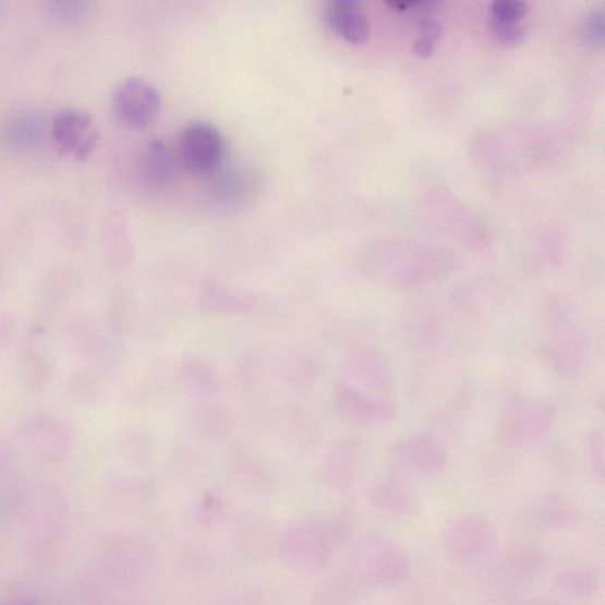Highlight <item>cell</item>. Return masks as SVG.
Segmentation results:
<instances>
[{
    "label": "cell",
    "instance_id": "ffe728a7",
    "mask_svg": "<svg viewBox=\"0 0 605 605\" xmlns=\"http://www.w3.org/2000/svg\"><path fill=\"white\" fill-rule=\"evenodd\" d=\"M50 11L55 17L68 23H78L87 17L88 5L83 2H62L50 3Z\"/></svg>",
    "mask_w": 605,
    "mask_h": 605
},
{
    "label": "cell",
    "instance_id": "d4e9b609",
    "mask_svg": "<svg viewBox=\"0 0 605 605\" xmlns=\"http://www.w3.org/2000/svg\"><path fill=\"white\" fill-rule=\"evenodd\" d=\"M420 37L421 39L431 41V44L436 45L443 34V26L438 20L425 19L420 23Z\"/></svg>",
    "mask_w": 605,
    "mask_h": 605
},
{
    "label": "cell",
    "instance_id": "44dd1931",
    "mask_svg": "<svg viewBox=\"0 0 605 605\" xmlns=\"http://www.w3.org/2000/svg\"><path fill=\"white\" fill-rule=\"evenodd\" d=\"M488 27L492 35L506 45L520 44L525 37L524 27L518 23L499 22L489 19Z\"/></svg>",
    "mask_w": 605,
    "mask_h": 605
},
{
    "label": "cell",
    "instance_id": "7402d4cb",
    "mask_svg": "<svg viewBox=\"0 0 605 605\" xmlns=\"http://www.w3.org/2000/svg\"><path fill=\"white\" fill-rule=\"evenodd\" d=\"M126 452L133 455L134 460L138 462H147L153 456V443L148 434L143 432L133 433L126 439Z\"/></svg>",
    "mask_w": 605,
    "mask_h": 605
},
{
    "label": "cell",
    "instance_id": "52a82bcc",
    "mask_svg": "<svg viewBox=\"0 0 605 605\" xmlns=\"http://www.w3.org/2000/svg\"><path fill=\"white\" fill-rule=\"evenodd\" d=\"M342 371L350 382L374 392L378 398L386 399L396 387L388 360L372 346L350 348L343 356Z\"/></svg>",
    "mask_w": 605,
    "mask_h": 605
},
{
    "label": "cell",
    "instance_id": "5b68a950",
    "mask_svg": "<svg viewBox=\"0 0 605 605\" xmlns=\"http://www.w3.org/2000/svg\"><path fill=\"white\" fill-rule=\"evenodd\" d=\"M161 95L150 82L140 77L121 81L111 94V107L117 118L131 129H146L157 120Z\"/></svg>",
    "mask_w": 605,
    "mask_h": 605
},
{
    "label": "cell",
    "instance_id": "4316f807",
    "mask_svg": "<svg viewBox=\"0 0 605 605\" xmlns=\"http://www.w3.org/2000/svg\"><path fill=\"white\" fill-rule=\"evenodd\" d=\"M386 4L394 11H400V12L407 11L414 7L420 5V3H416V2H387Z\"/></svg>",
    "mask_w": 605,
    "mask_h": 605
},
{
    "label": "cell",
    "instance_id": "7c38bea8",
    "mask_svg": "<svg viewBox=\"0 0 605 605\" xmlns=\"http://www.w3.org/2000/svg\"><path fill=\"white\" fill-rule=\"evenodd\" d=\"M179 160L164 140L147 141L140 158V172L146 184L154 190L170 187L178 177Z\"/></svg>",
    "mask_w": 605,
    "mask_h": 605
},
{
    "label": "cell",
    "instance_id": "30bf717a",
    "mask_svg": "<svg viewBox=\"0 0 605 605\" xmlns=\"http://www.w3.org/2000/svg\"><path fill=\"white\" fill-rule=\"evenodd\" d=\"M358 0H330L323 8V20L329 29L348 44L360 46L371 36V24Z\"/></svg>",
    "mask_w": 605,
    "mask_h": 605
},
{
    "label": "cell",
    "instance_id": "4fadbf2b",
    "mask_svg": "<svg viewBox=\"0 0 605 605\" xmlns=\"http://www.w3.org/2000/svg\"><path fill=\"white\" fill-rule=\"evenodd\" d=\"M45 122L39 112L32 109L12 111L3 123L7 144L17 149L35 148L44 136Z\"/></svg>",
    "mask_w": 605,
    "mask_h": 605
},
{
    "label": "cell",
    "instance_id": "ac0fdd59",
    "mask_svg": "<svg viewBox=\"0 0 605 605\" xmlns=\"http://www.w3.org/2000/svg\"><path fill=\"white\" fill-rule=\"evenodd\" d=\"M411 327H407L410 331L411 339L419 343L432 342L439 334V323L433 315L419 313L412 316Z\"/></svg>",
    "mask_w": 605,
    "mask_h": 605
},
{
    "label": "cell",
    "instance_id": "6da1fadb",
    "mask_svg": "<svg viewBox=\"0 0 605 605\" xmlns=\"http://www.w3.org/2000/svg\"><path fill=\"white\" fill-rule=\"evenodd\" d=\"M544 318L550 330L543 344L544 356L560 377L576 378L585 364L586 341L572 320L569 303L558 295L552 298L545 304Z\"/></svg>",
    "mask_w": 605,
    "mask_h": 605
},
{
    "label": "cell",
    "instance_id": "ba28073f",
    "mask_svg": "<svg viewBox=\"0 0 605 605\" xmlns=\"http://www.w3.org/2000/svg\"><path fill=\"white\" fill-rule=\"evenodd\" d=\"M51 137L58 148L75 159H87L98 141V130L89 112L77 108L63 109L51 123Z\"/></svg>",
    "mask_w": 605,
    "mask_h": 605
},
{
    "label": "cell",
    "instance_id": "9c48e42d",
    "mask_svg": "<svg viewBox=\"0 0 605 605\" xmlns=\"http://www.w3.org/2000/svg\"><path fill=\"white\" fill-rule=\"evenodd\" d=\"M392 461L408 472L434 474L443 470L446 453L443 446L429 436H413L392 449Z\"/></svg>",
    "mask_w": 605,
    "mask_h": 605
},
{
    "label": "cell",
    "instance_id": "603a6c76",
    "mask_svg": "<svg viewBox=\"0 0 605 605\" xmlns=\"http://www.w3.org/2000/svg\"><path fill=\"white\" fill-rule=\"evenodd\" d=\"M586 455L593 468L603 472L604 470V433L601 429L590 432L585 441Z\"/></svg>",
    "mask_w": 605,
    "mask_h": 605
},
{
    "label": "cell",
    "instance_id": "e0dca14e",
    "mask_svg": "<svg viewBox=\"0 0 605 605\" xmlns=\"http://www.w3.org/2000/svg\"><path fill=\"white\" fill-rule=\"evenodd\" d=\"M323 373V365L315 356H300L289 365V383L298 389L312 388Z\"/></svg>",
    "mask_w": 605,
    "mask_h": 605
},
{
    "label": "cell",
    "instance_id": "d6986e66",
    "mask_svg": "<svg viewBox=\"0 0 605 605\" xmlns=\"http://www.w3.org/2000/svg\"><path fill=\"white\" fill-rule=\"evenodd\" d=\"M528 7L522 2L498 0L489 7L491 20L517 23L525 16Z\"/></svg>",
    "mask_w": 605,
    "mask_h": 605
},
{
    "label": "cell",
    "instance_id": "2e32d148",
    "mask_svg": "<svg viewBox=\"0 0 605 605\" xmlns=\"http://www.w3.org/2000/svg\"><path fill=\"white\" fill-rule=\"evenodd\" d=\"M110 325L118 334H130L135 325L136 302L132 293H118L110 304Z\"/></svg>",
    "mask_w": 605,
    "mask_h": 605
},
{
    "label": "cell",
    "instance_id": "cb8c5ba5",
    "mask_svg": "<svg viewBox=\"0 0 605 605\" xmlns=\"http://www.w3.org/2000/svg\"><path fill=\"white\" fill-rule=\"evenodd\" d=\"M583 38L586 44L602 46L604 40V15L603 11H596L585 20L583 25Z\"/></svg>",
    "mask_w": 605,
    "mask_h": 605
},
{
    "label": "cell",
    "instance_id": "484cf974",
    "mask_svg": "<svg viewBox=\"0 0 605 605\" xmlns=\"http://www.w3.org/2000/svg\"><path fill=\"white\" fill-rule=\"evenodd\" d=\"M435 45L431 41L418 38L413 45V53L419 56L421 59H428L433 55Z\"/></svg>",
    "mask_w": 605,
    "mask_h": 605
},
{
    "label": "cell",
    "instance_id": "5bb4252c",
    "mask_svg": "<svg viewBox=\"0 0 605 605\" xmlns=\"http://www.w3.org/2000/svg\"><path fill=\"white\" fill-rule=\"evenodd\" d=\"M179 377L181 384L195 397L215 398L220 391L219 379L213 365L201 358H190L182 362Z\"/></svg>",
    "mask_w": 605,
    "mask_h": 605
},
{
    "label": "cell",
    "instance_id": "3957f363",
    "mask_svg": "<svg viewBox=\"0 0 605 605\" xmlns=\"http://www.w3.org/2000/svg\"><path fill=\"white\" fill-rule=\"evenodd\" d=\"M370 278L391 288L411 289L428 285L445 274L441 262L424 257L371 256L364 262Z\"/></svg>",
    "mask_w": 605,
    "mask_h": 605
},
{
    "label": "cell",
    "instance_id": "277c9868",
    "mask_svg": "<svg viewBox=\"0 0 605 605\" xmlns=\"http://www.w3.org/2000/svg\"><path fill=\"white\" fill-rule=\"evenodd\" d=\"M227 143L216 125L204 121L191 122L178 140V160L194 174H207L220 166Z\"/></svg>",
    "mask_w": 605,
    "mask_h": 605
},
{
    "label": "cell",
    "instance_id": "8fae6325",
    "mask_svg": "<svg viewBox=\"0 0 605 605\" xmlns=\"http://www.w3.org/2000/svg\"><path fill=\"white\" fill-rule=\"evenodd\" d=\"M257 304L255 295L234 291L217 280L205 281L195 301L201 313L215 316L247 315Z\"/></svg>",
    "mask_w": 605,
    "mask_h": 605
},
{
    "label": "cell",
    "instance_id": "7a4b0ae2",
    "mask_svg": "<svg viewBox=\"0 0 605 605\" xmlns=\"http://www.w3.org/2000/svg\"><path fill=\"white\" fill-rule=\"evenodd\" d=\"M557 416L556 407L543 399L518 397L501 414L499 432L504 444L525 448L539 444L550 432Z\"/></svg>",
    "mask_w": 605,
    "mask_h": 605
},
{
    "label": "cell",
    "instance_id": "9a60e30c",
    "mask_svg": "<svg viewBox=\"0 0 605 605\" xmlns=\"http://www.w3.org/2000/svg\"><path fill=\"white\" fill-rule=\"evenodd\" d=\"M358 446L353 441L335 444L327 452L323 470L334 483H346L355 471Z\"/></svg>",
    "mask_w": 605,
    "mask_h": 605
},
{
    "label": "cell",
    "instance_id": "8992f818",
    "mask_svg": "<svg viewBox=\"0 0 605 605\" xmlns=\"http://www.w3.org/2000/svg\"><path fill=\"white\" fill-rule=\"evenodd\" d=\"M332 398L336 413L350 425H384L398 416L396 403L370 396L348 382L335 385Z\"/></svg>",
    "mask_w": 605,
    "mask_h": 605
}]
</instances>
